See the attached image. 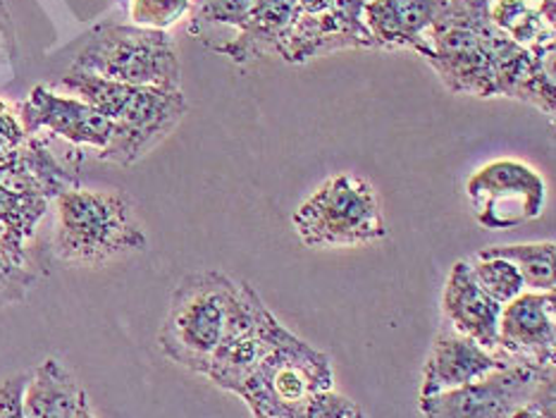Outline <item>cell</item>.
I'll use <instances>...</instances> for the list:
<instances>
[{"mask_svg":"<svg viewBox=\"0 0 556 418\" xmlns=\"http://www.w3.org/2000/svg\"><path fill=\"white\" fill-rule=\"evenodd\" d=\"M60 89L79 96L113 123L108 147L96 155L99 161L129 167L161 147L182 123L189 103L182 89L131 87V84L103 79L87 72L67 69L58 81Z\"/></svg>","mask_w":556,"mask_h":418,"instance_id":"obj_1","label":"cell"},{"mask_svg":"<svg viewBox=\"0 0 556 418\" xmlns=\"http://www.w3.org/2000/svg\"><path fill=\"white\" fill-rule=\"evenodd\" d=\"M51 251L67 266L99 268L143 254L149 235L125 191L70 187L53 199Z\"/></svg>","mask_w":556,"mask_h":418,"instance_id":"obj_2","label":"cell"},{"mask_svg":"<svg viewBox=\"0 0 556 418\" xmlns=\"http://www.w3.org/2000/svg\"><path fill=\"white\" fill-rule=\"evenodd\" d=\"M115 5H127V0H113Z\"/></svg>","mask_w":556,"mask_h":418,"instance_id":"obj_28","label":"cell"},{"mask_svg":"<svg viewBox=\"0 0 556 418\" xmlns=\"http://www.w3.org/2000/svg\"><path fill=\"white\" fill-rule=\"evenodd\" d=\"M129 22L143 29L170 31L189 17L191 0H127Z\"/></svg>","mask_w":556,"mask_h":418,"instance_id":"obj_22","label":"cell"},{"mask_svg":"<svg viewBox=\"0 0 556 418\" xmlns=\"http://www.w3.org/2000/svg\"><path fill=\"white\" fill-rule=\"evenodd\" d=\"M296 0H253V10L244 31L232 41L215 43L213 51L235 63H249L253 58L275 53V46L294 17Z\"/></svg>","mask_w":556,"mask_h":418,"instance_id":"obj_18","label":"cell"},{"mask_svg":"<svg viewBox=\"0 0 556 418\" xmlns=\"http://www.w3.org/2000/svg\"><path fill=\"white\" fill-rule=\"evenodd\" d=\"M131 87L182 89V67L175 41L167 31L137 24H99L84 36L72 67Z\"/></svg>","mask_w":556,"mask_h":418,"instance_id":"obj_6","label":"cell"},{"mask_svg":"<svg viewBox=\"0 0 556 418\" xmlns=\"http://www.w3.org/2000/svg\"><path fill=\"white\" fill-rule=\"evenodd\" d=\"M488 256H502L511 261L521 273L528 292H554V242H526V244H500L482 249Z\"/></svg>","mask_w":556,"mask_h":418,"instance_id":"obj_19","label":"cell"},{"mask_svg":"<svg viewBox=\"0 0 556 418\" xmlns=\"http://www.w3.org/2000/svg\"><path fill=\"white\" fill-rule=\"evenodd\" d=\"M468 266L476 282L480 284V290L490 299H494L500 306H506L514 302L516 296L528 292L521 273H518L511 261H506L502 256H488L478 251L473 258H468Z\"/></svg>","mask_w":556,"mask_h":418,"instance_id":"obj_20","label":"cell"},{"mask_svg":"<svg viewBox=\"0 0 556 418\" xmlns=\"http://www.w3.org/2000/svg\"><path fill=\"white\" fill-rule=\"evenodd\" d=\"M87 400L75 373L58 358H46L29 373L22 404L27 418H75Z\"/></svg>","mask_w":556,"mask_h":418,"instance_id":"obj_17","label":"cell"},{"mask_svg":"<svg viewBox=\"0 0 556 418\" xmlns=\"http://www.w3.org/2000/svg\"><path fill=\"white\" fill-rule=\"evenodd\" d=\"M361 409L356 406V402H352L349 397H344L342 392L325 390L318 392L306 406L304 418H354Z\"/></svg>","mask_w":556,"mask_h":418,"instance_id":"obj_24","label":"cell"},{"mask_svg":"<svg viewBox=\"0 0 556 418\" xmlns=\"http://www.w3.org/2000/svg\"><path fill=\"white\" fill-rule=\"evenodd\" d=\"M473 218L492 232L514 230L542 218L547 208V179L518 159H494L466 179Z\"/></svg>","mask_w":556,"mask_h":418,"instance_id":"obj_7","label":"cell"},{"mask_svg":"<svg viewBox=\"0 0 556 418\" xmlns=\"http://www.w3.org/2000/svg\"><path fill=\"white\" fill-rule=\"evenodd\" d=\"M12 60H15V29L5 0H0V65H12Z\"/></svg>","mask_w":556,"mask_h":418,"instance_id":"obj_26","label":"cell"},{"mask_svg":"<svg viewBox=\"0 0 556 418\" xmlns=\"http://www.w3.org/2000/svg\"><path fill=\"white\" fill-rule=\"evenodd\" d=\"M292 227L308 249L366 246L390 235L378 189L354 173L334 175L311 191L294 211Z\"/></svg>","mask_w":556,"mask_h":418,"instance_id":"obj_5","label":"cell"},{"mask_svg":"<svg viewBox=\"0 0 556 418\" xmlns=\"http://www.w3.org/2000/svg\"><path fill=\"white\" fill-rule=\"evenodd\" d=\"M368 0H296L294 17L275 46L285 63L301 65L346 48H378L364 24Z\"/></svg>","mask_w":556,"mask_h":418,"instance_id":"obj_8","label":"cell"},{"mask_svg":"<svg viewBox=\"0 0 556 418\" xmlns=\"http://www.w3.org/2000/svg\"><path fill=\"white\" fill-rule=\"evenodd\" d=\"M75 418H99V416H96V411L91 409V402L87 400V402L79 406V411L75 414Z\"/></svg>","mask_w":556,"mask_h":418,"instance_id":"obj_27","label":"cell"},{"mask_svg":"<svg viewBox=\"0 0 556 418\" xmlns=\"http://www.w3.org/2000/svg\"><path fill=\"white\" fill-rule=\"evenodd\" d=\"M29 373H15L0 380V418H27L24 414V385H27Z\"/></svg>","mask_w":556,"mask_h":418,"instance_id":"obj_25","label":"cell"},{"mask_svg":"<svg viewBox=\"0 0 556 418\" xmlns=\"http://www.w3.org/2000/svg\"><path fill=\"white\" fill-rule=\"evenodd\" d=\"M334 388L332 358L301 340L285 322L237 397L265 418H304L318 392Z\"/></svg>","mask_w":556,"mask_h":418,"instance_id":"obj_4","label":"cell"},{"mask_svg":"<svg viewBox=\"0 0 556 418\" xmlns=\"http://www.w3.org/2000/svg\"><path fill=\"white\" fill-rule=\"evenodd\" d=\"M253 0H197L189 12V34L203 39L215 24L232 27L237 34L247 29Z\"/></svg>","mask_w":556,"mask_h":418,"instance_id":"obj_21","label":"cell"},{"mask_svg":"<svg viewBox=\"0 0 556 418\" xmlns=\"http://www.w3.org/2000/svg\"><path fill=\"white\" fill-rule=\"evenodd\" d=\"M280 326L282 320L273 314L261 294L249 282L241 280L235 314L229 318L220 346L211 358L205 378L220 390L237 394L261 364L263 354L268 352Z\"/></svg>","mask_w":556,"mask_h":418,"instance_id":"obj_10","label":"cell"},{"mask_svg":"<svg viewBox=\"0 0 556 418\" xmlns=\"http://www.w3.org/2000/svg\"><path fill=\"white\" fill-rule=\"evenodd\" d=\"M51 203L0 170V308L22 302L43 275L29 244Z\"/></svg>","mask_w":556,"mask_h":418,"instance_id":"obj_9","label":"cell"},{"mask_svg":"<svg viewBox=\"0 0 556 418\" xmlns=\"http://www.w3.org/2000/svg\"><path fill=\"white\" fill-rule=\"evenodd\" d=\"M438 15V0H368L364 24L378 48H414L420 53Z\"/></svg>","mask_w":556,"mask_h":418,"instance_id":"obj_16","label":"cell"},{"mask_svg":"<svg viewBox=\"0 0 556 418\" xmlns=\"http://www.w3.org/2000/svg\"><path fill=\"white\" fill-rule=\"evenodd\" d=\"M497 352L504 362L538 370L556 362V296L554 292H523L502 306Z\"/></svg>","mask_w":556,"mask_h":418,"instance_id":"obj_13","label":"cell"},{"mask_svg":"<svg viewBox=\"0 0 556 418\" xmlns=\"http://www.w3.org/2000/svg\"><path fill=\"white\" fill-rule=\"evenodd\" d=\"M554 368L506 364L464 388L418 400L422 418H514Z\"/></svg>","mask_w":556,"mask_h":418,"instance_id":"obj_11","label":"cell"},{"mask_svg":"<svg viewBox=\"0 0 556 418\" xmlns=\"http://www.w3.org/2000/svg\"><path fill=\"white\" fill-rule=\"evenodd\" d=\"M506 364L509 362H504L497 352H490L476 340L444 326L434 338L426 366H422L418 400L464 388Z\"/></svg>","mask_w":556,"mask_h":418,"instance_id":"obj_14","label":"cell"},{"mask_svg":"<svg viewBox=\"0 0 556 418\" xmlns=\"http://www.w3.org/2000/svg\"><path fill=\"white\" fill-rule=\"evenodd\" d=\"M241 280L223 270H197L175 287L159 330L165 358L205 376L235 314Z\"/></svg>","mask_w":556,"mask_h":418,"instance_id":"obj_3","label":"cell"},{"mask_svg":"<svg viewBox=\"0 0 556 418\" xmlns=\"http://www.w3.org/2000/svg\"><path fill=\"white\" fill-rule=\"evenodd\" d=\"M22 127L27 137L51 135L63 139L77 151H91L99 155L113 135V123L79 96L60 93L46 84L29 91L27 99L17 105Z\"/></svg>","mask_w":556,"mask_h":418,"instance_id":"obj_12","label":"cell"},{"mask_svg":"<svg viewBox=\"0 0 556 418\" xmlns=\"http://www.w3.org/2000/svg\"><path fill=\"white\" fill-rule=\"evenodd\" d=\"M253 418H265V416H258V414H253Z\"/></svg>","mask_w":556,"mask_h":418,"instance_id":"obj_30","label":"cell"},{"mask_svg":"<svg viewBox=\"0 0 556 418\" xmlns=\"http://www.w3.org/2000/svg\"><path fill=\"white\" fill-rule=\"evenodd\" d=\"M24 141H27V131L22 127L17 107L0 99V165L8 163L24 147Z\"/></svg>","mask_w":556,"mask_h":418,"instance_id":"obj_23","label":"cell"},{"mask_svg":"<svg viewBox=\"0 0 556 418\" xmlns=\"http://www.w3.org/2000/svg\"><path fill=\"white\" fill-rule=\"evenodd\" d=\"M442 316L452 330L476 340L480 346L497 350L502 306L480 290L468 261H456L442 290Z\"/></svg>","mask_w":556,"mask_h":418,"instance_id":"obj_15","label":"cell"},{"mask_svg":"<svg viewBox=\"0 0 556 418\" xmlns=\"http://www.w3.org/2000/svg\"><path fill=\"white\" fill-rule=\"evenodd\" d=\"M354 418H368V416H366V414H364V411H358V414H356V416H354Z\"/></svg>","mask_w":556,"mask_h":418,"instance_id":"obj_29","label":"cell"}]
</instances>
